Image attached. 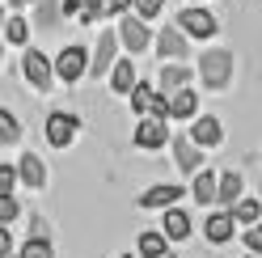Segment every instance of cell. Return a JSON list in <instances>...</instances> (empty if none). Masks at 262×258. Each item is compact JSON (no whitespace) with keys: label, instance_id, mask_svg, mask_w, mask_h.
<instances>
[{"label":"cell","instance_id":"6da1fadb","mask_svg":"<svg viewBox=\"0 0 262 258\" xmlns=\"http://www.w3.org/2000/svg\"><path fill=\"white\" fill-rule=\"evenodd\" d=\"M199 80L207 89H228V80H233V51L228 47H211V51H203L199 59Z\"/></svg>","mask_w":262,"mask_h":258},{"label":"cell","instance_id":"7a4b0ae2","mask_svg":"<svg viewBox=\"0 0 262 258\" xmlns=\"http://www.w3.org/2000/svg\"><path fill=\"white\" fill-rule=\"evenodd\" d=\"M178 26L186 30V38H216V30H220L216 13L203 9V5H186L182 13H178Z\"/></svg>","mask_w":262,"mask_h":258},{"label":"cell","instance_id":"3957f363","mask_svg":"<svg viewBox=\"0 0 262 258\" xmlns=\"http://www.w3.org/2000/svg\"><path fill=\"white\" fill-rule=\"evenodd\" d=\"M89 72V47H63V51L55 55V80H63V85H76L80 76Z\"/></svg>","mask_w":262,"mask_h":258},{"label":"cell","instance_id":"277c9868","mask_svg":"<svg viewBox=\"0 0 262 258\" xmlns=\"http://www.w3.org/2000/svg\"><path fill=\"white\" fill-rule=\"evenodd\" d=\"M21 72H26V80H30V89H38V93H47L55 85V63L47 59L38 47H30L26 51V59H21Z\"/></svg>","mask_w":262,"mask_h":258},{"label":"cell","instance_id":"5b68a950","mask_svg":"<svg viewBox=\"0 0 262 258\" xmlns=\"http://www.w3.org/2000/svg\"><path fill=\"white\" fill-rule=\"evenodd\" d=\"M119 42L127 47L131 55H140V51H152V30L144 17H136V13H127V17L119 22Z\"/></svg>","mask_w":262,"mask_h":258},{"label":"cell","instance_id":"8992f818","mask_svg":"<svg viewBox=\"0 0 262 258\" xmlns=\"http://www.w3.org/2000/svg\"><path fill=\"white\" fill-rule=\"evenodd\" d=\"M42 132H47V144H51V148H68V144L76 140V132H80V119L68 115V110H51Z\"/></svg>","mask_w":262,"mask_h":258},{"label":"cell","instance_id":"52a82bcc","mask_svg":"<svg viewBox=\"0 0 262 258\" xmlns=\"http://www.w3.org/2000/svg\"><path fill=\"white\" fill-rule=\"evenodd\" d=\"M136 148H144V153H157V148H165L169 144V127H165V119H157V115H144L140 123H136Z\"/></svg>","mask_w":262,"mask_h":258},{"label":"cell","instance_id":"ba28073f","mask_svg":"<svg viewBox=\"0 0 262 258\" xmlns=\"http://www.w3.org/2000/svg\"><path fill=\"white\" fill-rule=\"evenodd\" d=\"M114 55H119V30H102V38L93 42V55H89V76H106Z\"/></svg>","mask_w":262,"mask_h":258},{"label":"cell","instance_id":"9c48e42d","mask_svg":"<svg viewBox=\"0 0 262 258\" xmlns=\"http://www.w3.org/2000/svg\"><path fill=\"white\" fill-rule=\"evenodd\" d=\"M157 55H165V59H186L190 55V42H186V30L182 26H165V30H161V34H157Z\"/></svg>","mask_w":262,"mask_h":258},{"label":"cell","instance_id":"30bf717a","mask_svg":"<svg viewBox=\"0 0 262 258\" xmlns=\"http://www.w3.org/2000/svg\"><path fill=\"white\" fill-rule=\"evenodd\" d=\"M190 140L199 144V148H220V144H224V127H220V119H216V115H194V123H190Z\"/></svg>","mask_w":262,"mask_h":258},{"label":"cell","instance_id":"8fae6325","mask_svg":"<svg viewBox=\"0 0 262 258\" xmlns=\"http://www.w3.org/2000/svg\"><path fill=\"white\" fill-rule=\"evenodd\" d=\"M173 161H178V169H182V174L194 178V174L203 169V148L190 136H173Z\"/></svg>","mask_w":262,"mask_h":258},{"label":"cell","instance_id":"7c38bea8","mask_svg":"<svg viewBox=\"0 0 262 258\" xmlns=\"http://www.w3.org/2000/svg\"><path fill=\"white\" fill-rule=\"evenodd\" d=\"M182 195H186V186H182V182H161V186H148L136 203L144 207V212H152V207H169V203H178Z\"/></svg>","mask_w":262,"mask_h":258},{"label":"cell","instance_id":"4fadbf2b","mask_svg":"<svg viewBox=\"0 0 262 258\" xmlns=\"http://www.w3.org/2000/svg\"><path fill=\"white\" fill-rule=\"evenodd\" d=\"M233 233H237V220H233V212L228 207H220L216 216H207V224H203V237L211 241V246H224V241H233Z\"/></svg>","mask_w":262,"mask_h":258},{"label":"cell","instance_id":"5bb4252c","mask_svg":"<svg viewBox=\"0 0 262 258\" xmlns=\"http://www.w3.org/2000/svg\"><path fill=\"white\" fill-rule=\"evenodd\" d=\"M161 233H165L169 241H186V237H190V216H186L178 203H169L165 216H161Z\"/></svg>","mask_w":262,"mask_h":258},{"label":"cell","instance_id":"9a60e30c","mask_svg":"<svg viewBox=\"0 0 262 258\" xmlns=\"http://www.w3.org/2000/svg\"><path fill=\"white\" fill-rule=\"evenodd\" d=\"M17 178H21L30 190H42V186H47V165H42L38 153H26V157L17 161Z\"/></svg>","mask_w":262,"mask_h":258},{"label":"cell","instance_id":"2e32d148","mask_svg":"<svg viewBox=\"0 0 262 258\" xmlns=\"http://www.w3.org/2000/svg\"><path fill=\"white\" fill-rule=\"evenodd\" d=\"M194 115H199V93H194L190 85L173 89L169 93V119H194Z\"/></svg>","mask_w":262,"mask_h":258},{"label":"cell","instance_id":"e0dca14e","mask_svg":"<svg viewBox=\"0 0 262 258\" xmlns=\"http://www.w3.org/2000/svg\"><path fill=\"white\" fill-rule=\"evenodd\" d=\"M157 85H161V93H173V89H182V85H190V68H186L182 59H169L165 68H161Z\"/></svg>","mask_w":262,"mask_h":258},{"label":"cell","instance_id":"ac0fdd59","mask_svg":"<svg viewBox=\"0 0 262 258\" xmlns=\"http://www.w3.org/2000/svg\"><path fill=\"white\" fill-rule=\"evenodd\" d=\"M241 186H245V178H241L237 169L220 174V182H216V203H220V207H233V203L241 199Z\"/></svg>","mask_w":262,"mask_h":258},{"label":"cell","instance_id":"d6986e66","mask_svg":"<svg viewBox=\"0 0 262 258\" xmlns=\"http://www.w3.org/2000/svg\"><path fill=\"white\" fill-rule=\"evenodd\" d=\"M131 85H136V63L131 59H114L110 63V93H131Z\"/></svg>","mask_w":262,"mask_h":258},{"label":"cell","instance_id":"ffe728a7","mask_svg":"<svg viewBox=\"0 0 262 258\" xmlns=\"http://www.w3.org/2000/svg\"><path fill=\"white\" fill-rule=\"evenodd\" d=\"M136 254H140V258H165V254H169V237H165V233H152V229L140 233V237H136Z\"/></svg>","mask_w":262,"mask_h":258},{"label":"cell","instance_id":"44dd1931","mask_svg":"<svg viewBox=\"0 0 262 258\" xmlns=\"http://www.w3.org/2000/svg\"><path fill=\"white\" fill-rule=\"evenodd\" d=\"M216 174H207V169H199L194 174V186H190V195H194V203H203V207H211L216 203Z\"/></svg>","mask_w":262,"mask_h":258},{"label":"cell","instance_id":"7402d4cb","mask_svg":"<svg viewBox=\"0 0 262 258\" xmlns=\"http://www.w3.org/2000/svg\"><path fill=\"white\" fill-rule=\"evenodd\" d=\"M127 98H131V110H136V115H148V110H152V98H157V89L148 85V80H136Z\"/></svg>","mask_w":262,"mask_h":258},{"label":"cell","instance_id":"603a6c76","mask_svg":"<svg viewBox=\"0 0 262 258\" xmlns=\"http://www.w3.org/2000/svg\"><path fill=\"white\" fill-rule=\"evenodd\" d=\"M17 140H21V119L13 115L9 106H0V144L9 148V144H17Z\"/></svg>","mask_w":262,"mask_h":258},{"label":"cell","instance_id":"cb8c5ba5","mask_svg":"<svg viewBox=\"0 0 262 258\" xmlns=\"http://www.w3.org/2000/svg\"><path fill=\"white\" fill-rule=\"evenodd\" d=\"M228 212H233L237 224H258V220H262V199H237Z\"/></svg>","mask_w":262,"mask_h":258},{"label":"cell","instance_id":"d4e9b609","mask_svg":"<svg viewBox=\"0 0 262 258\" xmlns=\"http://www.w3.org/2000/svg\"><path fill=\"white\" fill-rule=\"evenodd\" d=\"M26 38H30L26 17H5V42L9 47H26Z\"/></svg>","mask_w":262,"mask_h":258},{"label":"cell","instance_id":"484cf974","mask_svg":"<svg viewBox=\"0 0 262 258\" xmlns=\"http://www.w3.org/2000/svg\"><path fill=\"white\" fill-rule=\"evenodd\" d=\"M17 254H21V258H55V250H51V237H30Z\"/></svg>","mask_w":262,"mask_h":258},{"label":"cell","instance_id":"4316f807","mask_svg":"<svg viewBox=\"0 0 262 258\" xmlns=\"http://www.w3.org/2000/svg\"><path fill=\"white\" fill-rule=\"evenodd\" d=\"M17 216H21V203H17V195H13V190H9V195L0 190V224H13Z\"/></svg>","mask_w":262,"mask_h":258},{"label":"cell","instance_id":"83f0119b","mask_svg":"<svg viewBox=\"0 0 262 258\" xmlns=\"http://www.w3.org/2000/svg\"><path fill=\"white\" fill-rule=\"evenodd\" d=\"M97 17H106V0H80V22H97Z\"/></svg>","mask_w":262,"mask_h":258},{"label":"cell","instance_id":"f1b7e54d","mask_svg":"<svg viewBox=\"0 0 262 258\" xmlns=\"http://www.w3.org/2000/svg\"><path fill=\"white\" fill-rule=\"evenodd\" d=\"M245 250H250V254H262V220L258 224H245Z\"/></svg>","mask_w":262,"mask_h":258},{"label":"cell","instance_id":"f546056e","mask_svg":"<svg viewBox=\"0 0 262 258\" xmlns=\"http://www.w3.org/2000/svg\"><path fill=\"white\" fill-rule=\"evenodd\" d=\"M17 165H0V190H5V195H9V190H17Z\"/></svg>","mask_w":262,"mask_h":258},{"label":"cell","instance_id":"4dcf8cb0","mask_svg":"<svg viewBox=\"0 0 262 258\" xmlns=\"http://www.w3.org/2000/svg\"><path fill=\"white\" fill-rule=\"evenodd\" d=\"M55 9H59L55 0H38V22H42V26H55V22H59Z\"/></svg>","mask_w":262,"mask_h":258},{"label":"cell","instance_id":"1f68e13d","mask_svg":"<svg viewBox=\"0 0 262 258\" xmlns=\"http://www.w3.org/2000/svg\"><path fill=\"white\" fill-rule=\"evenodd\" d=\"M161 13V0H136V17H144V22H152Z\"/></svg>","mask_w":262,"mask_h":258},{"label":"cell","instance_id":"d6a6232c","mask_svg":"<svg viewBox=\"0 0 262 258\" xmlns=\"http://www.w3.org/2000/svg\"><path fill=\"white\" fill-rule=\"evenodd\" d=\"M13 250L17 246H13V237H9V224H0V258H9Z\"/></svg>","mask_w":262,"mask_h":258},{"label":"cell","instance_id":"836d02e7","mask_svg":"<svg viewBox=\"0 0 262 258\" xmlns=\"http://www.w3.org/2000/svg\"><path fill=\"white\" fill-rule=\"evenodd\" d=\"M30 237H51V229H47V220H30Z\"/></svg>","mask_w":262,"mask_h":258},{"label":"cell","instance_id":"e575fe53","mask_svg":"<svg viewBox=\"0 0 262 258\" xmlns=\"http://www.w3.org/2000/svg\"><path fill=\"white\" fill-rule=\"evenodd\" d=\"M0 30H5V9H0Z\"/></svg>","mask_w":262,"mask_h":258},{"label":"cell","instance_id":"d590c367","mask_svg":"<svg viewBox=\"0 0 262 258\" xmlns=\"http://www.w3.org/2000/svg\"><path fill=\"white\" fill-rule=\"evenodd\" d=\"M0 63H5V47H0Z\"/></svg>","mask_w":262,"mask_h":258},{"label":"cell","instance_id":"8d00e7d4","mask_svg":"<svg viewBox=\"0 0 262 258\" xmlns=\"http://www.w3.org/2000/svg\"><path fill=\"white\" fill-rule=\"evenodd\" d=\"M245 258H262V254H245Z\"/></svg>","mask_w":262,"mask_h":258}]
</instances>
